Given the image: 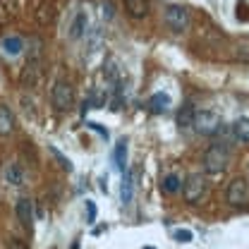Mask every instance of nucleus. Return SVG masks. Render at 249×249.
Masks as SVG:
<instances>
[{
	"label": "nucleus",
	"instance_id": "f257e3e1",
	"mask_svg": "<svg viewBox=\"0 0 249 249\" xmlns=\"http://www.w3.org/2000/svg\"><path fill=\"white\" fill-rule=\"evenodd\" d=\"M230 165V151L225 144H211L204 154V170L209 175H220Z\"/></svg>",
	"mask_w": 249,
	"mask_h": 249
},
{
	"label": "nucleus",
	"instance_id": "f03ea898",
	"mask_svg": "<svg viewBox=\"0 0 249 249\" xmlns=\"http://www.w3.org/2000/svg\"><path fill=\"white\" fill-rule=\"evenodd\" d=\"M206 178L201 173H192L182 182V196L187 204H201V199L206 196Z\"/></svg>",
	"mask_w": 249,
	"mask_h": 249
},
{
	"label": "nucleus",
	"instance_id": "7ed1b4c3",
	"mask_svg": "<svg viewBox=\"0 0 249 249\" xmlns=\"http://www.w3.org/2000/svg\"><path fill=\"white\" fill-rule=\"evenodd\" d=\"M51 101H53L55 110H70L72 103H74V87H72L67 79H58V82L53 84Z\"/></svg>",
	"mask_w": 249,
	"mask_h": 249
},
{
	"label": "nucleus",
	"instance_id": "20e7f679",
	"mask_svg": "<svg viewBox=\"0 0 249 249\" xmlns=\"http://www.w3.org/2000/svg\"><path fill=\"white\" fill-rule=\"evenodd\" d=\"M220 118H218V113L213 110H196V115H194V129L201 134V137H213L220 132Z\"/></svg>",
	"mask_w": 249,
	"mask_h": 249
},
{
	"label": "nucleus",
	"instance_id": "39448f33",
	"mask_svg": "<svg viewBox=\"0 0 249 249\" xmlns=\"http://www.w3.org/2000/svg\"><path fill=\"white\" fill-rule=\"evenodd\" d=\"M225 199L230 206H247L249 204V180L247 178H232L228 192H225Z\"/></svg>",
	"mask_w": 249,
	"mask_h": 249
},
{
	"label": "nucleus",
	"instance_id": "423d86ee",
	"mask_svg": "<svg viewBox=\"0 0 249 249\" xmlns=\"http://www.w3.org/2000/svg\"><path fill=\"white\" fill-rule=\"evenodd\" d=\"M189 22H192L189 10L182 7V5H170V7L165 10V24L175 31V34H182V31L189 29Z\"/></svg>",
	"mask_w": 249,
	"mask_h": 249
},
{
	"label": "nucleus",
	"instance_id": "0eeeda50",
	"mask_svg": "<svg viewBox=\"0 0 249 249\" xmlns=\"http://www.w3.org/2000/svg\"><path fill=\"white\" fill-rule=\"evenodd\" d=\"M103 74H106V79L115 87V93H118V98H120L123 84H124V67L118 62V58H108V60H106V65H103Z\"/></svg>",
	"mask_w": 249,
	"mask_h": 249
},
{
	"label": "nucleus",
	"instance_id": "6e6552de",
	"mask_svg": "<svg viewBox=\"0 0 249 249\" xmlns=\"http://www.w3.org/2000/svg\"><path fill=\"white\" fill-rule=\"evenodd\" d=\"M134 185H137V170H124L123 173V182H120V199L123 204H132L134 196Z\"/></svg>",
	"mask_w": 249,
	"mask_h": 249
},
{
	"label": "nucleus",
	"instance_id": "1a4fd4ad",
	"mask_svg": "<svg viewBox=\"0 0 249 249\" xmlns=\"http://www.w3.org/2000/svg\"><path fill=\"white\" fill-rule=\"evenodd\" d=\"M0 51H2V55L15 58V55H19V53L24 51V41H22L19 36H5L2 43H0Z\"/></svg>",
	"mask_w": 249,
	"mask_h": 249
},
{
	"label": "nucleus",
	"instance_id": "9d476101",
	"mask_svg": "<svg viewBox=\"0 0 249 249\" xmlns=\"http://www.w3.org/2000/svg\"><path fill=\"white\" fill-rule=\"evenodd\" d=\"M230 134H232L235 142L249 144V118H237L235 123L230 124Z\"/></svg>",
	"mask_w": 249,
	"mask_h": 249
},
{
	"label": "nucleus",
	"instance_id": "9b49d317",
	"mask_svg": "<svg viewBox=\"0 0 249 249\" xmlns=\"http://www.w3.org/2000/svg\"><path fill=\"white\" fill-rule=\"evenodd\" d=\"M17 218L22 220L24 228L34 225V201L31 199H19L17 201Z\"/></svg>",
	"mask_w": 249,
	"mask_h": 249
},
{
	"label": "nucleus",
	"instance_id": "f8f14e48",
	"mask_svg": "<svg viewBox=\"0 0 249 249\" xmlns=\"http://www.w3.org/2000/svg\"><path fill=\"white\" fill-rule=\"evenodd\" d=\"M124 7H127V15L134 19H142L149 15V0H124Z\"/></svg>",
	"mask_w": 249,
	"mask_h": 249
},
{
	"label": "nucleus",
	"instance_id": "ddd939ff",
	"mask_svg": "<svg viewBox=\"0 0 249 249\" xmlns=\"http://www.w3.org/2000/svg\"><path fill=\"white\" fill-rule=\"evenodd\" d=\"M89 29V15L87 12H79L74 17V22L70 24V38H82Z\"/></svg>",
	"mask_w": 249,
	"mask_h": 249
},
{
	"label": "nucleus",
	"instance_id": "4468645a",
	"mask_svg": "<svg viewBox=\"0 0 249 249\" xmlns=\"http://www.w3.org/2000/svg\"><path fill=\"white\" fill-rule=\"evenodd\" d=\"M15 132V115L7 106H0V137H7Z\"/></svg>",
	"mask_w": 249,
	"mask_h": 249
},
{
	"label": "nucleus",
	"instance_id": "2eb2a0df",
	"mask_svg": "<svg viewBox=\"0 0 249 249\" xmlns=\"http://www.w3.org/2000/svg\"><path fill=\"white\" fill-rule=\"evenodd\" d=\"M149 108H151V113H165L168 108H170V96L168 93H163V91H158L154 93L151 98H149Z\"/></svg>",
	"mask_w": 249,
	"mask_h": 249
},
{
	"label": "nucleus",
	"instance_id": "dca6fc26",
	"mask_svg": "<svg viewBox=\"0 0 249 249\" xmlns=\"http://www.w3.org/2000/svg\"><path fill=\"white\" fill-rule=\"evenodd\" d=\"M194 115H196V108H194L192 103H185V106H182V110L178 113V124H180V129H189V127H194Z\"/></svg>",
	"mask_w": 249,
	"mask_h": 249
},
{
	"label": "nucleus",
	"instance_id": "f3484780",
	"mask_svg": "<svg viewBox=\"0 0 249 249\" xmlns=\"http://www.w3.org/2000/svg\"><path fill=\"white\" fill-rule=\"evenodd\" d=\"M113 160H115V168L124 173L127 170V139H120L115 144V151H113Z\"/></svg>",
	"mask_w": 249,
	"mask_h": 249
},
{
	"label": "nucleus",
	"instance_id": "a211bd4d",
	"mask_svg": "<svg viewBox=\"0 0 249 249\" xmlns=\"http://www.w3.org/2000/svg\"><path fill=\"white\" fill-rule=\"evenodd\" d=\"M5 180H7L10 185H15V187L24 185V170H22L17 163H10V165L5 168Z\"/></svg>",
	"mask_w": 249,
	"mask_h": 249
},
{
	"label": "nucleus",
	"instance_id": "6ab92c4d",
	"mask_svg": "<svg viewBox=\"0 0 249 249\" xmlns=\"http://www.w3.org/2000/svg\"><path fill=\"white\" fill-rule=\"evenodd\" d=\"M182 182H185V180H182L180 175H175V173H173V175H165V178H163L160 189H163L165 194H178V192L182 189Z\"/></svg>",
	"mask_w": 249,
	"mask_h": 249
},
{
	"label": "nucleus",
	"instance_id": "aec40b11",
	"mask_svg": "<svg viewBox=\"0 0 249 249\" xmlns=\"http://www.w3.org/2000/svg\"><path fill=\"white\" fill-rule=\"evenodd\" d=\"M232 58L240 62H249V41H240V43L232 48Z\"/></svg>",
	"mask_w": 249,
	"mask_h": 249
},
{
	"label": "nucleus",
	"instance_id": "412c9836",
	"mask_svg": "<svg viewBox=\"0 0 249 249\" xmlns=\"http://www.w3.org/2000/svg\"><path fill=\"white\" fill-rule=\"evenodd\" d=\"M48 151H51V154H53V158H55V160L60 163V168H62V170H67V173H72V170H74V165H72V160H70L67 156H62L60 151L55 149V146H48Z\"/></svg>",
	"mask_w": 249,
	"mask_h": 249
},
{
	"label": "nucleus",
	"instance_id": "4be33fe9",
	"mask_svg": "<svg viewBox=\"0 0 249 249\" xmlns=\"http://www.w3.org/2000/svg\"><path fill=\"white\" fill-rule=\"evenodd\" d=\"M173 237H175L178 242L187 245V242H192V237H194V235H192V230H175V232H173Z\"/></svg>",
	"mask_w": 249,
	"mask_h": 249
},
{
	"label": "nucleus",
	"instance_id": "5701e85b",
	"mask_svg": "<svg viewBox=\"0 0 249 249\" xmlns=\"http://www.w3.org/2000/svg\"><path fill=\"white\" fill-rule=\"evenodd\" d=\"M87 127H89V129H93V132H98V134H101L103 139H108V129H106V127H101L98 123H91V120H87Z\"/></svg>",
	"mask_w": 249,
	"mask_h": 249
},
{
	"label": "nucleus",
	"instance_id": "b1692460",
	"mask_svg": "<svg viewBox=\"0 0 249 249\" xmlns=\"http://www.w3.org/2000/svg\"><path fill=\"white\" fill-rule=\"evenodd\" d=\"M87 216H89V223L96 220V204H93L91 199H87Z\"/></svg>",
	"mask_w": 249,
	"mask_h": 249
},
{
	"label": "nucleus",
	"instance_id": "393cba45",
	"mask_svg": "<svg viewBox=\"0 0 249 249\" xmlns=\"http://www.w3.org/2000/svg\"><path fill=\"white\" fill-rule=\"evenodd\" d=\"M7 249H29L22 240H7Z\"/></svg>",
	"mask_w": 249,
	"mask_h": 249
},
{
	"label": "nucleus",
	"instance_id": "a878e982",
	"mask_svg": "<svg viewBox=\"0 0 249 249\" xmlns=\"http://www.w3.org/2000/svg\"><path fill=\"white\" fill-rule=\"evenodd\" d=\"M103 17H108V19L113 17V5H110V2H106V5H103Z\"/></svg>",
	"mask_w": 249,
	"mask_h": 249
},
{
	"label": "nucleus",
	"instance_id": "bb28decb",
	"mask_svg": "<svg viewBox=\"0 0 249 249\" xmlns=\"http://www.w3.org/2000/svg\"><path fill=\"white\" fill-rule=\"evenodd\" d=\"M144 249H156V247H144Z\"/></svg>",
	"mask_w": 249,
	"mask_h": 249
}]
</instances>
